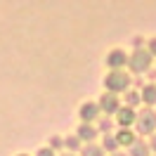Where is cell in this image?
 I'll use <instances>...</instances> for the list:
<instances>
[{
	"instance_id": "obj_11",
	"label": "cell",
	"mask_w": 156,
	"mask_h": 156,
	"mask_svg": "<svg viewBox=\"0 0 156 156\" xmlns=\"http://www.w3.org/2000/svg\"><path fill=\"white\" fill-rule=\"evenodd\" d=\"M140 99L144 104H156V85H144V90L140 92Z\"/></svg>"
},
{
	"instance_id": "obj_12",
	"label": "cell",
	"mask_w": 156,
	"mask_h": 156,
	"mask_svg": "<svg viewBox=\"0 0 156 156\" xmlns=\"http://www.w3.org/2000/svg\"><path fill=\"white\" fill-rule=\"evenodd\" d=\"M80 154H83V156H104V149L97 147V144H88V147L80 149Z\"/></svg>"
},
{
	"instance_id": "obj_14",
	"label": "cell",
	"mask_w": 156,
	"mask_h": 156,
	"mask_svg": "<svg viewBox=\"0 0 156 156\" xmlns=\"http://www.w3.org/2000/svg\"><path fill=\"white\" fill-rule=\"evenodd\" d=\"M102 149H107V151H116V149H118V144H116V137H114V135H104Z\"/></svg>"
},
{
	"instance_id": "obj_22",
	"label": "cell",
	"mask_w": 156,
	"mask_h": 156,
	"mask_svg": "<svg viewBox=\"0 0 156 156\" xmlns=\"http://www.w3.org/2000/svg\"><path fill=\"white\" fill-rule=\"evenodd\" d=\"M64 156H71V154H64Z\"/></svg>"
},
{
	"instance_id": "obj_23",
	"label": "cell",
	"mask_w": 156,
	"mask_h": 156,
	"mask_svg": "<svg viewBox=\"0 0 156 156\" xmlns=\"http://www.w3.org/2000/svg\"><path fill=\"white\" fill-rule=\"evenodd\" d=\"M19 156H26V154H19Z\"/></svg>"
},
{
	"instance_id": "obj_10",
	"label": "cell",
	"mask_w": 156,
	"mask_h": 156,
	"mask_svg": "<svg viewBox=\"0 0 156 156\" xmlns=\"http://www.w3.org/2000/svg\"><path fill=\"white\" fill-rule=\"evenodd\" d=\"M133 142H135V135H133V130H128V128L118 130V135H116V144H118V147H121V144L130 147Z\"/></svg>"
},
{
	"instance_id": "obj_15",
	"label": "cell",
	"mask_w": 156,
	"mask_h": 156,
	"mask_svg": "<svg viewBox=\"0 0 156 156\" xmlns=\"http://www.w3.org/2000/svg\"><path fill=\"white\" fill-rule=\"evenodd\" d=\"M111 128H114V121H111V118H109V116L99 121V130H102L104 135H111Z\"/></svg>"
},
{
	"instance_id": "obj_8",
	"label": "cell",
	"mask_w": 156,
	"mask_h": 156,
	"mask_svg": "<svg viewBox=\"0 0 156 156\" xmlns=\"http://www.w3.org/2000/svg\"><path fill=\"white\" fill-rule=\"evenodd\" d=\"M76 137L83 142V140H88V142H92L95 137H97V130L92 128V123H80V128H78V133H76Z\"/></svg>"
},
{
	"instance_id": "obj_20",
	"label": "cell",
	"mask_w": 156,
	"mask_h": 156,
	"mask_svg": "<svg viewBox=\"0 0 156 156\" xmlns=\"http://www.w3.org/2000/svg\"><path fill=\"white\" fill-rule=\"evenodd\" d=\"M149 151H156V135L149 140Z\"/></svg>"
},
{
	"instance_id": "obj_5",
	"label": "cell",
	"mask_w": 156,
	"mask_h": 156,
	"mask_svg": "<svg viewBox=\"0 0 156 156\" xmlns=\"http://www.w3.org/2000/svg\"><path fill=\"white\" fill-rule=\"evenodd\" d=\"M128 64V57H126V52H123V50H111V52H109L107 55V66L111 69V71H118V69H123Z\"/></svg>"
},
{
	"instance_id": "obj_18",
	"label": "cell",
	"mask_w": 156,
	"mask_h": 156,
	"mask_svg": "<svg viewBox=\"0 0 156 156\" xmlns=\"http://www.w3.org/2000/svg\"><path fill=\"white\" fill-rule=\"evenodd\" d=\"M62 144H64V140H62V137H52V140H50V147H55V149H59Z\"/></svg>"
},
{
	"instance_id": "obj_6",
	"label": "cell",
	"mask_w": 156,
	"mask_h": 156,
	"mask_svg": "<svg viewBox=\"0 0 156 156\" xmlns=\"http://www.w3.org/2000/svg\"><path fill=\"white\" fill-rule=\"evenodd\" d=\"M78 114H80V121H83V123H92V121L99 116V107L95 104V102H85Z\"/></svg>"
},
{
	"instance_id": "obj_7",
	"label": "cell",
	"mask_w": 156,
	"mask_h": 156,
	"mask_svg": "<svg viewBox=\"0 0 156 156\" xmlns=\"http://www.w3.org/2000/svg\"><path fill=\"white\" fill-rule=\"evenodd\" d=\"M135 116H137V114L130 107H121L116 111V123L121 128H128V126H133V123H135Z\"/></svg>"
},
{
	"instance_id": "obj_2",
	"label": "cell",
	"mask_w": 156,
	"mask_h": 156,
	"mask_svg": "<svg viewBox=\"0 0 156 156\" xmlns=\"http://www.w3.org/2000/svg\"><path fill=\"white\" fill-rule=\"evenodd\" d=\"M135 126H137V133H142V135L154 133V130H156V114L151 111V109L140 111V114L135 116Z\"/></svg>"
},
{
	"instance_id": "obj_19",
	"label": "cell",
	"mask_w": 156,
	"mask_h": 156,
	"mask_svg": "<svg viewBox=\"0 0 156 156\" xmlns=\"http://www.w3.org/2000/svg\"><path fill=\"white\" fill-rule=\"evenodd\" d=\"M36 156H55V154H52V149H48V147H45V149H40Z\"/></svg>"
},
{
	"instance_id": "obj_1",
	"label": "cell",
	"mask_w": 156,
	"mask_h": 156,
	"mask_svg": "<svg viewBox=\"0 0 156 156\" xmlns=\"http://www.w3.org/2000/svg\"><path fill=\"white\" fill-rule=\"evenodd\" d=\"M128 85H130V76H128L123 69L111 71V73H107V78H104V88H107L109 92H114V95L128 90Z\"/></svg>"
},
{
	"instance_id": "obj_4",
	"label": "cell",
	"mask_w": 156,
	"mask_h": 156,
	"mask_svg": "<svg viewBox=\"0 0 156 156\" xmlns=\"http://www.w3.org/2000/svg\"><path fill=\"white\" fill-rule=\"evenodd\" d=\"M97 107H99V111H107V116H109V114H116L118 109H121V104H118V97L114 92H104Z\"/></svg>"
},
{
	"instance_id": "obj_17",
	"label": "cell",
	"mask_w": 156,
	"mask_h": 156,
	"mask_svg": "<svg viewBox=\"0 0 156 156\" xmlns=\"http://www.w3.org/2000/svg\"><path fill=\"white\" fill-rule=\"evenodd\" d=\"M147 52H149L151 57H154V55H156V38H151V40H149V43H147Z\"/></svg>"
},
{
	"instance_id": "obj_16",
	"label": "cell",
	"mask_w": 156,
	"mask_h": 156,
	"mask_svg": "<svg viewBox=\"0 0 156 156\" xmlns=\"http://www.w3.org/2000/svg\"><path fill=\"white\" fill-rule=\"evenodd\" d=\"M64 147H66V149H80V140H78L76 135H71V137L64 140Z\"/></svg>"
},
{
	"instance_id": "obj_13",
	"label": "cell",
	"mask_w": 156,
	"mask_h": 156,
	"mask_svg": "<svg viewBox=\"0 0 156 156\" xmlns=\"http://www.w3.org/2000/svg\"><path fill=\"white\" fill-rule=\"evenodd\" d=\"M140 102H142V99H140V92H137V90H128V92H126V104H128L130 109L137 107Z\"/></svg>"
},
{
	"instance_id": "obj_3",
	"label": "cell",
	"mask_w": 156,
	"mask_h": 156,
	"mask_svg": "<svg viewBox=\"0 0 156 156\" xmlns=\"http://www.w3.org/2000/svg\"><path fill=\"white\" fill-rule=\"evenodd\" d=\"M128 66L133 71H137V73H142V71H147L151 66V55L147 50H135L133 57H128Z\"/></svg>"
},
{
	"instance_id": "obj_9",
	"label": "cell",
	"mask_w": 156,
	"mask_h": 156,
	"mask_svg": "<svg viewBox=\"0 0 156 156\" xmlns=\"http://www.w3.org/2000/svg\"><path fill=\"white\" fill-rule=\"evenodd\" d=\"M149 144H147L144 140H135L133 144H130V154L128 156H149Z\"/></svg>"
},
{
	"instance_id": "obj_21",
	"label": "cell",
	"mask_w": 156,
	"mask_h": 156,
	"mask_svg": "<svg viewBox=\"0 0 156 156\" xmlns=\"http://www.w3.org/2000/svg\"><path fill=\"white\" fill-rule=\"evenodd\" d=\"M111 156H128V154H123V151H114Z\"/></svg>"
}]
</instances>
